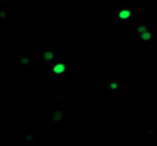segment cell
<instances>
[{
  "label": "cell",
  "instance_id": "cell-6",
  "mask_svg": "<svg viewBox=\"0 0 157 146\" xmlns=\"http://www.w3.org/2000/svg\"><path fill=\"white\" fill-rule=\"evenodd\" d=\"M36 141H37V136L35 133H25L22 136V142L25 145H35Z\"/></svg>",
  "mask_w": 157,
  "mask_h": 146
},
{
  "label": "cell",
  "instance_id": "cell-1",
  "mask_svg": "<svg viewBox=\"0 0 157 146\" xmlns=\"http://www.w3.org/2000/svg\"><path fill=\"white\" fill-rule=\"evenodd\" d=\"M48 71H50V75L54 76L55 79H63L68 76V73L72 71V68L63 60H57L51 63Z\"/></svg>",
  "mask_w": 157,
  "mask_h": 146
},
{
  "label": "cell",
  "instance_id": "cell-3",
  "mask_svg": "<svg viewBox=\"0 0 157 146\" xmlns=\"http://www.w3.org/2000/svg\"><path fill=\"white\" fill-rule=\"evenodd\" d=\"M132 17H135V13L132 11V8H131L130 6H123V7H120L119 10L116 11V14H114L116 22H121V24L130 21Z\"/></svg>",
  "mask_w": 157,
  "mask_h": 146
},
{
  "label": "cell",
  "instance_id": "cell-7",
  "mask_svg": "<svg viewBox=\"0 0 157 146\" xmlns=\"http://www.w3.org/2000/svg\"><path fill=\"white\" fill-rule=\"evenodd\" d=\"M30 62H32V60H30L29 54H19L18 55V65L19 66L26 68V66H30Z\"/></svg>",
  "mask_w": 157,
  "mask_h": 146
},
{
  "label": "cell",
  "instance_id": "cell-8",
  "mask_svg": "<svg viewBox=\"0 0 157 146\" xmlns=\"http://www.w3.org/2000/svg\"><path fill=\"white\" fill-rule=\"evenodd\" d=\"M66 99V92H61L57 97V101H65Z\"/></svg>",
  "mask_w": 157,
  "mask_h": 146
},
{
  "label": "cell",
  "instance_id": "cell-5",
  "mask_svg": "<svg viewBox=\"0 0 157 146\" xmlns=\"http://www.w3.org/2000/svg\"><path fill=\"white\" fill-rule=\"evenodd\" d=\"M120 87H121V81L117 80V79H110V80H108V83L105 84V87H103V88L108 90V91L116 92V91H119V90H120Z\"/></svg>",
  "mask_w": 157,
  "mask_h": 146
},
{
  "label": "cell",
  "instance_id": "cell-2",
  "mask_svg": "<svg viewBox=\"0 0 157 146\" xmlns=\"http://www.w3.org/2000/svg\"><path fill=\"white\" fill-rule=\"evenodd\" d=\"M68 112L62 108H54L48 114V125L50 127H59L66 120Z\"/></svg>",
  "mask_w": 157,
  "mask_h": 146
},
{
  "label": "cell",
  "instance_id": "cell-9",
  "mask_svg": "<svg viewBox=\"0 0 157 146\" xmlns=\"http://www.w3.org/2000/svg\"><path fill=\"white\" fill-rule=\"evenodd\" d=\"M7 15H8L7 11H4V10L0 11V19H6V18H7Z\"/></svg>",
  "mask_w": 157,
  "mask_h": 146
},
{
  "label": "cell",
  "instance_id": "cell-4",
  "mask_svg": "<svg viewBox=\"0 0 157 146\" xmlns=\"http://www.w3.org/2000/svg\"><path fill=\"white\" fill-rule=\"evenodd\" d=\"M41 58L46 63H52L55 61V51L52 48H44L41 51Z\"/></svg>",
  "mask_w": 157,
  "mask_h": 146
},
{
  "label": "cell",
  "instance_id": "cell-10",
  "mask_svg": "<svg viewBox=\"0 0 157 146\" xmlns=\"http://www.w3.org/2000/svg\"><path fill=\"white\" fill-rule=\"evenodd\" d=\"M14 2V0H0V3H11Z\"/></svg>",
  "mask_w": 157,
  "mask_h": 146
}]
</instances>
